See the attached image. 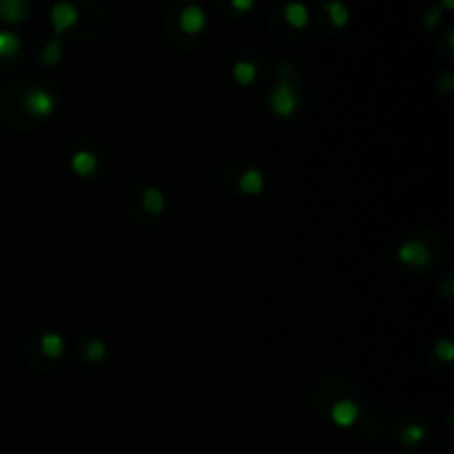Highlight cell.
<instances>
[{
	"mask_svg": "<svg viewBox=\"0 0 454 454\" xmlns=\"http://www.w3.org/2000/svg\"><path fill=\"white\" fill-rule=\"evenodd\" d=\"M177 25H180V29L184 33L197 36V33H202L206 29V25H209V18H206V11L202 9V5L191 3V5H187L180 11Z\"/></svg>",
	"mask_w": 454,
	"mask_h": 454,
	"instance_id": "5b68a950",
	"label": "cell"
},
{
	"mask_svg": "<svg viewBox=\"0 0 454 454\" xmlns=\"http://www.w3.org/2000/svg\"><path fill=\"white\" fill-rule=\"evenodd\" d=\"M60 58H63V43H60V38H53V40H49V43L45 45L40 60H43L45 67H56L60 63Z\"/></svg>",
	"mask_w": 454,
	"mask_h": 454,
	"instance_id": "e0dca14e",
	"label": "cell"
},
{
	"mask_svg": "<svg viewBox=\"0 0 454 454\" xmlns=\"http://www.w3.org/2000/svg\"><path fill=\"white\" fill-rule=\"evenodd\" d=\"M231 7L239 14H249L255 7V0H229Z\"/></svg>",
	"mask_w": 454,
	"mask_h": 454,
	"instance_id": "44dd1931",
	"label": "cell"
},
{
	"mask_svg": "<svg viewBox=\"0 0 454 454\" xmlns=\"http://www.w3.org/2000/svg\"><path fill=\"white\" fill-rule=\"evenodd\" d=\"M441 7H443L445 11H452V9H454V0H441Z\"/></svg>",
	"mask_w": 454,
	"mask_h": 454,
	"instance_id": "603a6c76",
	"label": "cell"
},
{
	"mask_svg": "<svg viewBox=\"0 0 454 454\" xmlns=\"http://www.w3.org/2000/svg\"><path fill=\"white\" fill-rule=\"evenodd\" d=\"M425 441V428L421 423H408L401 430V443L408 448H417Z\"/></svg>",
	"mask_w": 454,
	"mask_h": 454,
	"instance_id": "2e32d148",
	"label": "cell"
},
{
	"mask_svg": "<svg viewBox=\"0 0 454 454\" xmlns=\"http://www.w3.org/2000/svg\"><path fill=\"white\" fill-rule=\"evenodd\" d=\"M454 87V78L450 76V73H445L443 78H441V91H450Z\"/></svg>",
	"mask_w": 454,
	"mask_h": 454,
	"instance_id": "7402d4cb",
	"label": "cell"
},
{
	"mask_svg": "<svg viewBox=\"0 0 454 454\" xmlns=\"http://www.w3.org/2000/svg\"><path fill=\"white\" fill-rule=\"evenodd\" d=\"M27 18L25 0H0V20L7 25H20Z\"/></svg>",
	"mask_w": 454,
	"mask_h": 454,
	"instance_id": "52a82bcc",
	"label": "cell"
},
{
	"mask_svg": "<svg viewBox=\"0 0 454 454\" xmlns=\"http://www.w3.org/2000/svg\"><path fill=\"white\" fill-rule=\"evenodd\" d=\"M397 257L410 268H425L430 264V249L419 239H406L397 249Z\"/></svg>",
	"mask_w": 454,
	"mask_h": 454,
	"instance_id": "277c9868",
	"label": "cell"
},
{
	"mask_svg": "<svg viewBox=\"0 0 454 454\" xmlns=\"http://www.w3.org/2000/svg\"><path fill=\"white\" fill-rule=\"evenodd\" d=\"M264 187H266V177L259 169H249L239 177V189L246 195H259L264 191Z\"/></svg>",
	"mask_w": 454,
	"mask_h": 454,
	"instance_id": "30bf717a",
	"label": "cell"
},
{
	"mask_svg": "<svg viewBox=\"0 0 454 454\" xmlns=\"http://www.w3.org/2000/svg\"><path fill=\"white\" fill-rule=\"evenodd\" d=\"M142 206L149 215H162L164 206H167V197H164V193L158 187H149L142 193Z\"/></svg>",
	"mask_w": 454,
	"mask_h": 454,
	"instance_id": "7c38bea8",
	"label": "cell"
},
{
	"mask_svg": "<svg viewBox=\"0 0 454 454\" xmlns=\"http://www.w3.org/2000/svg\"><path fill=\"white\" fill-rule=\"evenodd\" d=\"M65 339L63 335H58V333H45L43 339H40V350H43V355L47 359H60L65 353Z\"/></svg>",
	"mask_w": 454,
	"mask_h": 454,
	"instance_id": "8fae6325",
	"label": "cell"
},
{
	"mask_svg": "<svg viewBox=\"0 0 454 454\" xmlns=\"http://www.w3.org/2000/svg\"><path fill=\"white\" fill-rule=\"evenodd\" d=\"M80 20V11L73 3L69 0H58V3L51 7V27L56 31V36L67 33L71 27L78 25Z\"/></svg>",
	"mask_w": 454,
	"mask_h": 454,
	"instance_id": "7a4b0ae2",
	"label": "cell"
},
{
	"mask_svg": "<svg viewBox=\"0 0 454 454\" xmlns=\"http://www.w3.org/2000/svg\"><path fill=\"white\" fill-rule=\"evenodd\" d=\"M284 20L293 29H306L308 20H311V14H308V7L304 3L293 0V3H286V7H284Z\"/></svg>",
	"mask_w": 454,
	"mask_h": 454,
	"instance_id": "9c48e42d",
	"label": "cell"
},
{
	"mask_svg": "<svg viewBox=\"0 0 454 454\" xmlns=\"http://www.w3.org/2000/svg\"><path fill=\"white\" fill-rule=\"evenodd\" d=\"M326 14H328L330 25L337 29H344L350 23V9L341 3V0H330V3H326Z\"/></svg>",
	"mask_w": 454,
	"mask_h": 454,
	"instance_id": "4fadbf2b",
	"label": "cell"
},
{
	"mask_svg": "<svg viewBox=\"0 0 454 454\" xmlns=\"http://www.w3.org/2000/svg\"><path fill=\"white\" fill-rule=\"evenodd\" d=\"M361 417V410L357 406V401L353 399H339L333 403V408H330V419H333V423L337 428H353Z\"/></svg>",
	"mask_w": 454,
	"mask_h": 454,
	"instance_id": "8992f818",
	"label": "cell"
},
{
	"mask_svg": "<svg viewBox=\"0 0 454 454\" xmlns=\"http://www.w3.org/2000/svg\"><path fill=\"white\" fill-rule=\"evenodd\" d=\"M23 107L25 111L36 118V120H45V118H51L56 107H58V100L53 93L45 91V89H31L25 93L23 98Z\"/></svg>",
	"mask_w": 454,
	"mask_h": 454,
	"instance_id": "6da1fadb",
	"label": "cell"
},
{
	"mask_svg": "<svg viewBox=\"0 0 454 454\" xmlns=\"http://www.w3.org/2000/svg\"><path fill=\"white\" fill-rule=\"evenodd\" d=\"M297 105H299V100H297V93L293 91V87L288 85V82H279L271 93L273 113L279 118H291L297 111Z\"/></svg>",
	"mask_w": 454,
	"mask_h": 454,
	"instance_id": "3957f363",
	"label": "cell"
},
{
	"mask_svg": "<svg viewBox=\"0 0 454 454\" xmlns=\"http://www.w3.org/2000/svg\"><path fill=\"white\" fill-rule=\"evenodd\" d=\"M435 355H437L441 361L450 363V361L454 359V344H452V341H448V339L437 341V346H435Z\"/></svg>",
	"mask_w": 454,
	"mask_h": 454,
	"instance_id": "d6986e66",
	"label": "cell"
},
{
	"mask_svg": "<svg viewBox=\"0 0 454 454\" xmlns=\"http://www.w3.org/2000/svg\"><path fill=\"white\" fill-rule=\"evenodd\" d=\"M71 171L80 177H89L98 171V158L91 151H76L71 155Z\"/></svg>",
	"mask_w": 454,
	"mask_h": 454,
	"instance_id": "ba28073f",
	"label": "cell"
},
{
	"mask_svg": "<svg viewBox=\"0 0 454 454\" xmlns=\"http://www.w3.org/2000/svg\"><path fill=\"white\" fill-rule=\"evenodd\" d=\"M439 23H441V9H439V7H432V9L425 14V18H423V27H425L428 31H432V29L439 27Z\"/></svg>",
	"mask_w": 454,
	"mask_h": 454,
	"instance_id": "ffe728a7",
	"label": "cell"
},
{
	"mask_svg": "<svg viewBox=\"0 0 454 454\" xmlns=\"http://www.w3.org/2000/svg\"><path fill=\"white\" fill-rule=\"evenodd\" d=\"M20 47H23V40L18 38V33L14 31H0V58L7 60L18 56Z\"/></svg>",
	"mask_w": 454,
	"mask_h": 454,
	"instance_id": "9a60e30c",
	"label": "cell"
},
{
	"mask_svg": "<svg viewBox=\"0 0 454 454\" xmlns=\"http://www.w3.org/2000/svg\"><path fill=\"white\" fill-rule=\"evenodd\" d=\"M233 78H235L237 85L251 87L253 82L257 80V67H255V63H251V60H237V63L233 65Z\"/></svg>",
	"mask_w": 454,
	"mask_h": 454,
	"instance_id": "5bb4252c",
	"label": "cell"
},
{
	"mask_svg": "<svg viewBox=\"0 0 454 454\" xmlns=\"http://www.w3.org/2000/svg\"><path fill=\"white\" fill-rule=\"evenodd\" d=\"M105 357H107V344L102 339H91L85 346V359L89 363H100Z\"/></svg>",
	"mask_w": 454,
	"mask_h": 454,
	"instance_id": "ac0fdd59",
	"label": "cell"
}]
</instances>
